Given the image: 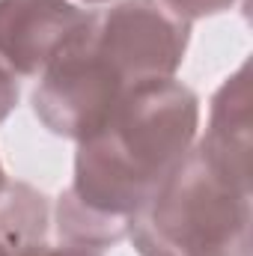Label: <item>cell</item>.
I'll use <instances>...</instances> for the list:
<instances>
[{
    "instance_id": "4fadbf2b",
    "label": "cell",
    "mask_w": 253,
    "mask_h": 256,
    "mask_svg": "<svg viewBox=\"0 0 253 256\" xmlns=\"http://www.w3.org/2000/svg\"><path fill=\"white\" fill-rule=\"evenodd\" d=\"M80 3H92V6H98V3H114V0H80Z\"/></svg>"
},
{
    "instance_id": "277c9868",
    "label": "cell",
    "mask_w": 253,
    "mask_h": 256,
    "mask_svg": "<svg viewBox=\"0 0 253 256\" xmlns=\"http://www.w3.org/2000/svg\"><path fill=\"white\" fill-rule=\"evenodd\" d=\"M80 27L39 74L33 90V114L51 134L66 140L96 134L126 96V84L86 45Z\"/></svg>"
},
{
    "instance_id": "9c48e42d",
    "label": "cell",
    "mask_w": 253,
    "mask_h": 256,
    "mask_svg": "<svg viewBox=\"0 0 253 256\" xmlns=\"http://www.w3.org/2000/svg\"><path fill=\"white\" fill-rule=\"evenodd\" d=\"M167 3L176 15L196 21V18H206V15H218V12H226L236 0H161Z\"/></svg>"
},
{
    "instance_id": "30bf717a",
    "label": "cell",
    "mask_w": 253,
    "mask_h": 256,
    "mask_svg": "<svg viewBox=\"0 0 253 256\" xmlns=\"http://www.w3.org/2000/svg\"><path fill=\"white\" fill-rule=\"evenodd\" d=\"M12 256H102L92 248H78V244H60V248H51L48 242H30V244H21L15 248Z\"/></svg>"
},
{
    "instance_id": "3957f363",
    "label": "cell",
    "mask_w": 253,
    "mask_h": 256,
    "mask_svg": "<svg viewBox=\"0 0 253 256\" xmlns=\"http://www.w3.org/2000/svg\"><path fill=\"white\" fill-rule=\"evenodd\" d=\"M80 33L131 90L176 78L188 51L190 21L161 0H114L98 12H86Z\"/></svg>"
},
{
    "instance_id": "7c38bea8",
    "label": "cell",
    "mask_w": 253,
    "mask_h": 256,
    "mask_svg": "<svg viewBox=\"0 0 253 256\" xmlns=\"http://www.w3.org/2000/svg\"><path fill=\"white\" fill-rule=\"evenodd\" d=\"M15 254V248H9L6 242H0V256H12Z\"/></svg>"
},
{
    "instance_id": "6da1fadb",
    "label": "cell",
    "mask_w": 253,
    "mask_h": 256,
    "mask_svg": "<svg viewBox=\"0 0 253 256\" xmlns=\"http://www.w3.org/2000/svg\"><path fill=\"white\" fill-rule=\"evenodd\" d=\"M196 128L200 98L182 80L131 86L104 126L78 140L68 191L84 206L131 224L196 143Z\"/></svg>"
},
{
    "instance_id": "52a82bcc",
    "label": "cell",
    "mask_w": 253,
    "mask_h": 256,
    "mask_svg": "<svg viewBox=\"0 0 253 256\" xmlns=\"http://www.w3.org/2000/svg\"><path fill=\"white\" fill-rule=\"evenodd\" d=\"M48 236V200L27 182H12L0 188V242L21 248L30 242H45Z\"/></svg>"
},
{
    "instance_id": "5b68a950",
    "label": "cell",
    "mask_w": 253,
    "mask_h": 256,
    "mask_svg": "<svg viewBox=\"0 0 253 256\" xmlns=\"http://www.w3.org/2000/svg\"><path fill=\"white\" fill-rule=\"evenodd\" d=\"M86 21L72 0H0V68L12 78H39Z\"/></svg>"
},
{
    "instance_id": "8fae6325",
    "label": "cell",
    "mask_w": 253,
    "mask_h": 256,
    "mask_svg": "<svg viewBox=\"0 0 253 256\" xmlns=\"http://www.w3.org/2000/svg\"><path fill=\"white\" fill-rule=\"evenodd\" d=\"M18 78H12L9 72L0 68V122H6V116L15 110L18 104Z\"/></svg>"
},
{
    "instance_id": "8992f818",
    "label": "cell",
    "mask_w": 253,
    "mask_h": 256,
    "mask_svg": "<svg viewBox=\"0 0 253 256\" xmlns=\"http://www.w3.org/2000/svg\"><path fill=\"white\" fill-rule=\"evenodd\" d=\"M200 146L242 185L250 188L253 120H250V66L242 63L214 92L206 137Z\"/></svg>"
},
{
    "instance_id": "7a4b0ae2",
    "label": "cell",
    "mask_w": 253,
    "mask_h": 256,
    "mask_svg": "<svg viewBox=\"0 0 253 256\" xmlns=\"http://www.w3.org/2000/svg\"><path fill=\"white\" fill-rule=\"evenodd\" d=\"M250 188L200 140L128 226L140 256H250Z\"/></svg>"
},
{
    "instance_id": "5bb4252c",
    "label": "cell",
    "mask_w": 253,
    "mask_h": 256,
    "mask_svg": "<svg viewBox=\"0 0 253 256\" xmlns=\"http://www.w3.org/2000/svg\"><path fill=\"white\" fill-rule=\"evenodd\" d=\"M6 185V173H3V164H0V188Z\"/></svg>"
},
{
    "instance_id": "ba28073f",
    "label": "cell",
    "mask_w": 253,
    "mask_h": 256,
    "mask_svg": "<svg viewBox=\"0 0 253 256\" xmlns=\"http://www.w3.org/2000/svg\"><path fill=\"white\" fill-rule=\"evenodd\" d=\"M128 220L102 214L90 206H84L74 194L66 188L57 200V232L63 244H78V248H114L122 238H128Z\"/></svg>"
}]
</instances>
